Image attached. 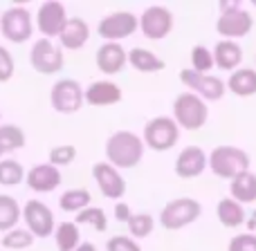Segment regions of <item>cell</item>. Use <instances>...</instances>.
Instances as JSON below:
<instances>
[{
	"label": "cell",
	"instance_id": "ffe728a7",
	"mask_svg": "<svg viewBox=\"0 0 256 251\" xmlns=\"http://www.w3.org/2000/svg\"><path fill=\"white\" fill-rule=\"evenodd\" d=\"M58 40H61V47L63 49H70V52L81 49L90 40L88 22H86L84 18H76V16L74 18H68V22H66V27H63Z\"/></svg>",
	"mask_w": 256,
	"mask_h": 251
},
{
	"label": "cell",
	"instance_id": "2e32d148",
	"mask_svg": "<svg viewBox=\"0 0 256 251\" xmlns=\"http://www.w3.org/2000/svg\"><path fill=\"white\" fill-rule=\"evenodd\" d=\"M209 155L204 153L200 146H186L180 150V155L176 157V175L182 180H194V177L202 175L207 168Z\"/></svg>",
	"mask_w": 256,
	"mask_h": 251
},
{
	"label": "cell",
	"instance_id": "60d3db41",
	"mask_svg": "<svg viewBox=\"0 0 256 251\" xmlns=\"http://www.w3.org/2000/svg\"><path fill=\"white\" fill-rule=\"evenodd\" d=\"M74 251H99V249L94 247L92 243H81V245H79V247H76Z\"/></svg>",
	"mask_w": 256,
	"mask_h": 251
},
{
	"label": "cell",
	"instance_id": "7a4b0ae2",
	"mask_svg": "<svg viewBox=\"0 0 256 251\" xmlns=\"http://www.w3.org/2000/svg\"><path fill=\"white\" fill-rule=\"evenodd\" d=\"M207 166L212 168V173L216 177L232 182L234 177L250 171V155L238 146H216L209 153Z\"/></svg>",
	"mask_w": 256,
	"mask_h": 251
},
{
	"label": "cell",
	"instance_id": "d6a6232c",
	"mask_svg": "<svg viewBox=\"0 0 256 251\" xmlns=\"http://www.w3.org/2000/svg\"><path fill=\"white\" fill-rule=\"evenodd\" d=\"M34 245V236L30 234L27 229H12L2 236V247L4 249H12V251H22V249H30Z\"/></svg>",
	"mask_w": 256,
	"mask_h": 251
},
{
	"label": "cell",
	"instance_id": "484cf974",
	"mask_svg": "<svg viewBox=\"0 0 256 251\" xmlns=\"http://www.w3.org/2000/svg\"><path fill=\"white\" fill-rule=\"evenodd\" d=\"M25 146V130L20 126L2 124L0 126V157L16 153L18 148Z\"/></svg>",
	"mask_w": 256,
	"mask_h": 251
},
{
	"label": "cell",
	"instance_id": "d6986e66",
	"mask_svg": "<svg viewBox=\"0 0 256 251\" xmlns=\"http://www.w3.org/2000/svg\"><path fill=\"white\" fill-rule=\"evenodd\" d=\"M122 101V88L115 81H94L86 88V103L94 108H106V106H115Z\"/></svg>",
	"mask_w": 256,
	"mask_h": 251
},
{
	"label": "cell",
	"instance_id": "cb8c5ba5",
	"mask_svg": "<svg viewBox=\"0 0 256 251\" xmlns=\"http://www.w3.org/2000/svg\"><path fill=\"white\" fill-rule=\"evenodd\" d=\"M227 90L236 97H252L256 94V70L254 67H238L227 79Z\"/></svg>",
	"mask_w": 256,
	"mask_h": 251
},
{
	"label": "cell",
	"instance_id": "d4e9b609",
	"mask_svg": "<svg viewBox=\"0 0 256 251\" xmlns=\"http://www.w3.org/2000/svg\"><path fill=\"white\" fill-rule=\"evenodd\" d=\"M230 193L232 200L238 204H254L256 202V173L248 171L243 175L234 177L230 182Z\"/></svg>",
	"mask_w": 256,
	"mask_h": 251
},
{
	"label": "cell",
	"instance_id": "6da1fadb",
	"mask_svg": "<svg viewBox=\"0 0 256 251\" xmlns=\"http://www.w3.org/2000/svg\"><path fill=\"white\" fill-rule=\"evenodd\" d=\"M144 139L132 130H117L106 139V159L117 171L135 168L144 157Z\"/></svg>",
	"mask_w": 256,
	"mask_h": 251
},
{
	"label": "cell",
	"instance_id": "836d02e7",
	"mask_svg": "<svg viewBox=\"0 0 256 251\" xmlns=\"http://www.w3.org/2000/svg\"><path fill=\"white\" fill-rule=\"evenodd\" d=\"M214 67V52L204 45H194L191 49V70L198 74H207Z\"/></svg>",
	"mask_w": 256,
	"mask_h": 251
},
{
	"label": "cell",
	"instance_id": "8fae6325",
	"mask_svg": "<svg viewBox=\"0 0 256 251\" xmlns=\"http://www.w3.org/2000/svg\"><path fill=\"white\" fill-rule=\"evenodd\" d=\"M22 220L27 225V231L34 238H50L56 229L52 209L40 200H27L25 207H22Z\"/></svg>",
	"mask_w": 256,
	"mask_h": 251
},
{
	"label": "cell",
	"instance_id": "ba28073f",
	"mask_svg": "<svg viewBox=\"0 0 256 251\" xmlns=\"http://www.w3.org/2000/svg\"><path fill=\"white\" fill-rule=\"evenodd\" d=\"M0 31L9 43H27L32 38V31H34V20H32V13L27 7L20 4H14L7 11H2L0 16Z\"/></svg>",
	"mask_w": 256,
	"mask_h": 251
},
{
	"label": "cell",
	"instance_id": "1f68e13d",
	"mask_svg": "<svg viewBox=\"0 0 256 251\" xmlns=\"http://www.w3.org/2000/svg\"><path fill=\"white\" fill-rule=\"evenodd\" d=\"M155 229V220L150 213H132V218L128 220V231H130L132 240L148 238Z\"/></svg>",
	"mask_w": 256,
	"mask_h": 251
},
{
	"label": "cell",
	"instance_id": "44dd1931",
	"mask_svg": "<svg viewBox=\"0 0 256 251\" xmlns=\"http://www.w3.org/2000/svg\"><path fill=\"white\" fill-rule=\"evenodd\" d=\"M212 52L214 65H218V70L236 72V67L243 63V47L236 40H218Z\"/></svg>",
	"mask_w": 256,
	"mask_h": 251
},
{
	"label": "cell",
	"instance_id": "603a6c76",
	"mask_svg": "<svg viewBox=\"0 0 256 251\" xmlns=\"http://www.w3.org/2000/svg\"><path fill=\"white\" fill-rule=\"evenodd\" d=\"M128 63L132 65V70L142 72V74H155V72L166 67V63H164L158 54L150 52V49H144V47H132L130 52H128Z\"/></svg>",
	"mask_w": 256,
	"mask_h": 251
},
{
	"label": "cell",
	"instance_id": "3957f363",
	"mask_svg": "<svg viewBox=\"0 0 256 251\" xmlns=\"http://www.w3.org/2000/svg\"><path fill=\"white\" fill-rule=\"evenodd\" d=\"M254 16L243 9V2H220V16L216 20V31L222 40L243 38L252 31Z\"/></svg>",
	"mask_w": 256,
	"mask_h": 251
},
{
	"label": "cell",
	"instance_id": "74e56055",
	"mask_svg": "<svg viewBox=\"0 0 256 251\" xmlns=\"http://www.w3.org/2000/svg\"><path fill=\"white\" fill-rule=\"evenodd\" d=\"M16 72V65H14V56L7 47L0 45V83H7L9 79Z\"/></svg>",
	"mask_w": 256,
	"mask_h": 251
},
{
	"label": "cell",
	"instance_id": "9c48e42d",
	"mask_svg": "<svg viewBox=\"0 0 256 251\" xmlns=\"http://www.w3.org/2000/svg\"><path fill=\"white\" fill-rule=\"evenodd\" d=\"M137 29H140V16L132 11H112L104 16L97 25V34L104 38V43H122Z\"/></svg>",
	"mask_w": 256,
	"mask_h": 251
},
{
	"label": "cell",
	"instance_id": "4316f807",
	"mask_svg": "<svg viewBox=\"0 0 256 251\" xmlns=\"http://www.w3.org/2000/svg\"><path fill=\"white\" fill-rule=\"evenodd\" d=\"M90 202H92V195L88 189H68L58 198V209L66 213H81L90 207Z\"/></svg>",
	"mask_w": 256,
	"mask_h": 251
},
{
	"label": "cell",
	"instance_id": "83f0119b",
	"mask_svg": "<svg viewBox=\"0 0 256 251\" xmlns=\"http://www.w3.org/2000/svg\"><path fill=\"white\" fill-rule=\"evenodd\" d=\"M20 204L12 198V195H0V231H12L20 222Z\"/></svg>",
	"mask_w": 256,
	"mask_h": 251
},
{
	"label": "cell",
	"instance_id": "e575fe53",
	"mask_svg": "<svg viewBox=\"0 0 256 251\" xmlns=\"http://www.w3.org/2000/svg\"><path fill=\"white\" fill-rule=\"evenodd\" d=\"M76 157V148L72 144H61V146H54L52 150H50V164L56 168L61 166H68V164H72Z\"/></svg>",
	"mask_w": 256,
	"mask_h": 251
},
{
	"label": "cell",
	"instance_id": "277c9868",
	"mask_svg": "<svg viewBox=\"0 0 256 251\" xmlns=\"http://www.w3.org/2000/svg\"><path fill=\"white\" fill-rule=\"evenodd\" d=\"M209 119V108L198 94L180 92L173 101V121L182 130H200Z\"/></svg>",
	"mask_w": 256,
	"mask_h": 251
},
{
	"label": "cell",
	"instance_id": "5b68a950",
	"mask_svg": "<svg viewBox=\"0 0 256 251\" xmlns=\"http://www.w3.org/2000/svg\"><path fill=\"white\" fill-rule=\"evenodd\" d=\"M200 213H202V207H200L198 200L178 198V200H171L168 204H164V209L160 211V225L166 231H178L194 225L200 218Z\"/></svg>",
	"mask_w": 256,
	"mask_h": 251
},
{
	"label": "cell",
	"instance_id": "ac0fdd59",
	"mask_svg": "<svg viewBox=\"0 0 256 251\" xmlns=\"http://www.w3.org/2000/svg\"><path fill=\"white\" fill-rule=\"evenodd\" d=\"M94 61H97L99 72L112 76L124 70V65L128 63V52L122 47V43H104L102 47L97 49Z\"/></svg>",
	"mask_w": 256,
	"mask_h": 251
},
{
	"label": "cell",
	"instance_id": "4dcf8cb0",
	"mask_svg": "<svg viewBox=\"0 0 256 251\" xmlns=\"http://www.w3.org/2000/svg\"><path fill=\"white\" fill-rule=\"evenodd\" d=\"M27 173L16 159H0V186H18L25 182Z\"/></svg>",
	"mask_w": 256,
	"mask_h": 251
},
{
	"label": "cell",
	"instance_id": "e0dca14e",
	"mask_svg": "<svg viewBox=\"0 0 256 251\" xmlns=\"http://www.w3.org/2000/svg\"><path fill=\"white\" fill-rule=\"evenodd\" d=\"M63 182V175L56 166L52 164H36L27 171V177H25V184L30 186L34 193H52L61 186Z\"/></svg>",
	"mask_w": 256,
	"mask_h": 251
},
{
	"label": "cell",
	"instance_id": "30bf717a",
	"mask_svg": "<svg viewBox=\"0 0 256 251\" xmlns=\"http://www.w3.org/2000/svg\"><path fill=\"white\" fill-rule=\"evenodd\" d=\"M30 63L38 74L50 76L63 70L66 56H63V52L50 38H38V40H34V45L30 49Z\"/></svg>",
	"mask_w": 256,
	"mask_h": 251
},
{
	"label": "cell",
	"instance_id": "f546056e",
	"mask_svg": "<svg viewBox=\"0 0 256 251\" xmlns=\"http://www.w3.org/2000/svg\"><path fill=\"white\" fill-rule=\"evenodd\" d=\"M74 225L76 227L88 225V227H92L97 234H104V231L108 229V216H106V211H104L102 207H88V209H84L81 213H76Z\"/></svg>",
	"mask_w": 256,
	"mask_h": 251
},
{
	"label": "cell",
	"instance_id": "8d00e7d4",
	"mask_svg": "<svg viewBox=\"0 0 256 251\" xmlns=\"http://www.w3.org/2000/svg\"><path fill=\"white\" fill-rule=\"evenodd\" d=\"M227 251H256V234H238L230 240Z\"/></svg>",
	"mask_w": 256,
	"mask_h": 251
},
{
	"label": "cell",
	"instance_id": "4fadbf2b",
	"mask_svg": "<svg viewBox=\"0 0 256 251\" xmlns=\"http://www.w3.org/2000/svg\"><path fill=\"white\" fill-rule=\"evenodd\" d=\"M180 81L189 88V92L198 94L202 101H220L227 92V83H222L218 76L198 74V72H194V70H182Z\"/></svg>",
	"mask_w": 256,
	"mask_h": 251
},
{
	"label": "cell",
	"instance_id": "9a60e30c",
	"mask_svg": "<svg viewBox=\"0 0 256 251\" xmlns=\"http://www.w3.org/2000/svg\"><path fill=\"white\" fill-rule=\"evenodd\" d=\"M92 177L97 182L99 191L104 198L108 200H120L126 193V180L122 177V173L115 166H110L108 162H97L92 166Z\"/></svg>",
	"mask_w": 256,
	"mask_h": 251
},
{
	"label": "cell",
	"instance_id": "5bb4252c",
	"mask_svg": "<svg viewBox=\"0 0 256 251\" xmlns=\"http://www.w3.org/2000/svg\"><path fill=\"white\" fill-rule=\"evenodd\" d=\"M68 22V11L66 4L56 2V0H45L38 7V13H36V27L43 34V38L52 40L54 36H61L63 27Z\"/></svg>",
	"mask_w": 256,
	"mask_h": 251
},
{
	"label": "cell",
	"instance_id": "d590c367",
	"mask_svg": "<svg viewBox=\"0 0 256 251\" xmlns=\"http://www.w3.org/2000/svg\"><path fill=\"white\" fill-rule=\"evenodd\" d=\"M106 251H142V247L130 236H112L106 243Z\"/></svg>",
	"mask_w": 256,
	"mask_h": 251
},
{
	"label": "cell",
	"instance_id": "7c38bea8",
	"mask_svg": "<svg viewBox=\"0 0 256 251\" xmlns=\"http://www.w3.org/2000/svg\"><path fill=\"white\" fill-rule=\"evenodd\" d=\"M140 29L148 40H164L173 29V13L162 4H150L140 16Z\"/></svg>",
	"mask_w": 256,
	"mask_h": 251
},
{
	"label": "cell",
	"instance_id": "8992f818",
	"mask_svg": "<svg viewBox=\"0 0 256 251\" xmlns=\"http://www.w3.org/2000/svg\"><path fill=\"white\" fill-rule=\"evenodd\" d=\"M144 146H148L155 153H166L180 139V128L173 121V117H153L144 126Z\"/></svg>",
	"mask_w": 256,
	"mask_h": 251
},
{
	"label": "cell",
	"instance_id": "7402d4cb",
	"mask_svg": "<svg viewBox=\"0 0 256 251\" xmlns=\"http://www.w3.org/2000/svg\"><path fill=\"white\" fill-rule=\"evenodd\" d=\"M216 216H218V222H220L222 227H227V229H236V227L248 222V211H245V207L232 198H225L218 202Z\"/></svg>",
	"mask_w": 256,
	"mask_h": 251
},
{
	"label": "cell",
	"instance_id": "b9f144b4",
	"mask_svg": "<svg viewBox=\"0 0 256 251\" xmlns=\"http://www.w3.org/2000/svg\"><path fill=\"white\" fill-rule=\"evenodd\" d=\"M0 126H2V115H0Z\"/></svg>",
	"mask_w": 256,
	"mask_h": 251
},
{
	"label": "cell",
	"instance_id": "ab89813d",
	"mask_svg": "<svg viewBox=\"0 0 256 251\" xmlns=\"http://www.w3.org/2000/svg\"><path fill=\"white\" fill-rule=\"evenodd\" d=\"M245 227H248V231H252V234L256 231V211H252L248 216V222H245Z\"/></svg>",
	"mask_w": 256,
	"mask_h": 251
},
{
	"label": "cell",
	"instance_id": "f1b7e54d",
	"mask_svg": "<svg viewBox=\"0 0 256 251\" xmlns=\"http://www.w3.org/2000/svg\"><path fill=\"white\" fill-rule=\"evenodd\" d=\"M54 238L58 251H74L81 245V231L74 222H61L54 229Z\"/></svg>",
	"mask_w": 256,
	"mask_h": 251
},
{
	"label": "cell",
	"instance_id": "f35d334b",
	"mask_svg": "<svg viewBox=\"0 0 256 251\" xmlns=\"http://www.w3.org/2000/svg\"><path fill=\"white\" fill-rule=\"evenodd\" d=\"M112 213H115V220L117 222H126V225H128V220L132 218V211H130V207H128L126 202H117L115 204V211H112Z\"/></svg>",
	"mask_w": 256,
	"mask_h": 251
},
{
	"label": "cell",
	"instance_id": "52a82bcc",
	"mask_svg": "<svg viewBox=\"0 0 256 251\" xmlns=\"http://www.w3.org/2000/svg\"><path fill=\"white\" fill-rule=\"evenodd\" d=\"M86 103V90L81 88L79 81L74 79H61L50 90V106L61 115H74Z\"/></svg>",
	"mask_w": 256,
	"mask_h": 251
}]
</instances>
